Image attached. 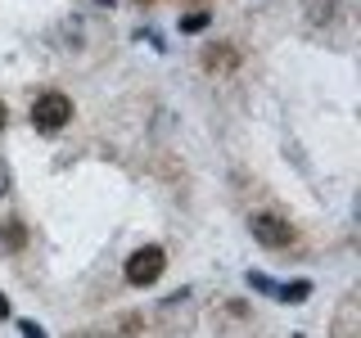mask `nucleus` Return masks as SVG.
Listing matches in <instances>:
<instances>
[{"mask_svg":"<svg viewBox=\"0 0 361 338\" xmlns=\"http://www.w3.org/2000/svg\"><path fill=\"white\" fill-rule=\"evenodd\" d=\"M68 122H73V99H68L63 90H45V95H37V104H32V127L54 135V131H63Z\"/></svg>","mask_w":361,"mask_h":338,"instance_id":"nucleus-1","label":"nucleus"},{"mask_svg":"<svg viewBox=\"0 0 361 338\" xmlns=\"http://www.w3.org/2000/svg\"><path fill=\"white\" fill-rule=\"evenodd\" d=\"M167 270V253L158 244H145V248H135V253L127 257V284L135 289H149L158 275Z\"/></svg>","mask_w":361,"mask_h":338,"instance_id":"nucleus-2","label":"nucleus"},{"mask_svg":"<svg viewBox=\"0 0 361 338\" xmlns=\"http://www.w3.org/2000/svg\"><path fill=\"white\" fill-rule=\"evenodd\" d=\"M248 230H253V239H257V244H267V248H289V244H293L289 221L267 217V212H257V217L248 221Z\"/></svg>","mask_w":361,"mask_h":338,"instance_id":"nucleus-3","label":"nucleus"},{"mask_svg":"<svg viewBox=\"0 0 361 338\" xmlns=\"http://www.w3.org/2000/svg\"><path fill=\"white\" fill-rule=\"evenodd\" d=\"M0 244H5L9 253H18V248L27 244V234H23V225H18V221H5V225H0Z\"/></svg>","mask_w":361,"mask_h":338,"instance_id":"nucleus-4","label":"nucleus"},{"mask_svg":"<svg viewBox=\"0 0 361 338\" xmlns=\"http://www.w3.org/2000/svg\"><path fill=\"white\" fill-rule=\"evenodd\" d=\"M307 293H312L307 280H293V284H280V289H276V298H280V302H302Z\"/></svg>","mask_w":361,"mask_h":338,"instance_id":"nucleus-5","label":"nucleus"},{"mask_svg":"<svg viewBox=\"0 0 361 338\" xmlns=\"http://www.w3.org/2000/svg\"><path fill=\"white\" fill-rule=\"evenodd\" d=\"M248 289H257V293H271V298H276V280H271V275H257V270H248Z\"/></svg>","mask_w":361,"mask_h":338,"instance_id":"nucleus-6","label":"nucleus"},{"mask_svg":"<svg viewBox=\"0 0 361 338\" xmlns=\"http://www.w3.org/2000/svg\"><path fill=\"white\" fill-rule=\"evenodd\" d=\"M208 27V14H190V18H180V32H203Z\"/></svg>","mask_w":361,"mask_h":338,"instance_id":"nucleus-7","label":"nucleus"},{"mask_svg":"<svg viewBox=\"0 0 361 338\" xmlns=\"http://www.w3.org/2000/svg\"><path fill=\"white\" fill-rule=\"evenodd\" d=\"M18 334H23V338H45V330H41L37 320H18Z\"/></svg>","mask_w":361,"mask_h":338,"instance_id":"nucleus-8","label":"nucleus"},{"mask_svg":"<svg viewBox=\"0 0 361 338\" xmlns=\"http://www.w3.org/2000/svg\"><path fill=\"white\" fill-rule=\"evenodd\" d=\"M9 185H14V176H9V163H5V158H0V199L9 194Z\"/></svg>","mask_w":361,"mask_h":338,"instance_id":"nucleus-9","label":"nucleus"},{"mask_svg":"<svg viewBox=\"0 0 361 338\" xmlns=\"http://www.w3.org/2000/svg\"><path fill=\"white\" fill-rule=\"evenodd\" d=\"M5 315H9V298H5V293H0V320H5Z\"/></svg>","mask_w":361,"mask_h":338,"instance_id":"nucleus-10","label":"nucleus"},{"mask_svg":"<svg viewBox=\"0 0 361 338\" xmlns=\"http://www.w3.org/2000/svg\"><path fill=\"white\" fill-rule=\"evenodd\" d=\"M0 127H5V104H0Z\"/></svg>","mask_w":361,"mask_h":338,"instance_id":"nucleus-11","label":"nucleus"}]
</instances>
